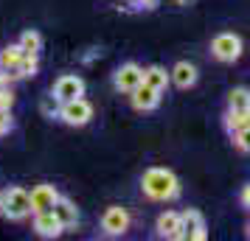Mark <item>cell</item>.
Listing matches in <instances>:
<instances>
[{"label": "cell", "mask_w": 250, "mask_h": 241, "mask_svg": "<svg viewBox=\"0 0 250 241\" xmlns=\"http://www.w3.org/2000/svg\"><path fill=\"white\" fill-rule=\"evenodd\" d=\"M135 9H146V12H152V9H158V3L160 0H129Z\"/></svg>", "instance_id": "25"}, {"label": "cell", "mask_w": 250, "mask_h": 241, "mask_svg": "<svg viewBox=\"0 0 250 241\" xmlns=\"http://www.w3.org/2000/svg\"><path fill=\"white\" fill-rule=\"evenodd\" d=\"M102 230L107 236H124L129 230V213L121 205H110L102 216Z\"/></svg>", "instance_id": "7"}, {"label": "cell", "mask_w": 250, "mask_h": 241, "mask_svg": "<svg viewBox=\"0 0 250 241\" xmlns=\"http://www.w3.org/2000/svg\"><path fill=\"white\" fill-rule=\"evenodd\" d=\"M17 45L23 48V54H28V56H40V51H42V34L34 31V28H28V31L20 34Z\"/></svg>", "instance_id": "17"}, {"label": "cell", "mask_w": 250, "mask_h": 241, "mask_svg": "<svg viewBox=\"0 0 250 241\" xmlns=\"http://www.w3.org/2000/svg\"><path fill=\"white\" fill-rule=\"evenodd\" d=\"M230 135H233V146H236L239 151H245V154H250V127L236 129V132H230Z\"/></svg>", "instance_id": "21"}, {"label": "cell", "mask_w": 250, "mask_h": 241, "mask_svg": "<svg viewBox=\"0 0 250 241\" xmlns=\"http://www.w3.org/2000/svg\"><path fill=\"white\" fill-rule=\"evenodd\" d=\"M180 219H183V239H188V241H205L208 239V227H205V219H203L200 210L188 207V210L180 213Z\"/></svg>", "instance_id": "8"}, {"label": "cell", "mask_w": 250, "mask_h": 241, "mask_svg": "<svg viewBox=\"0 0 250 241\" xmlns=\"http://www.w3.org/2000/svg\"><path fill=\"white\" fill-rule=\"evenodd\" d=\"M0 84H9V79H6V70L0 68Z\"/></svg>", "instance_id": "27"}, {"label": "cell", "mask_w": 250, "mask_h": 241, "mask_svg": "<svg viewBox=\"0 0 250 241\" xmlns=\"http://www.w3.org/2000/svg\"><path fill=\"white\" fill-rule=\"evenodd\" d=\"M129 98H132V107L138 112H152V110H158V104H160V90L149 87L144 81V84H138L135 90L129 93Z\"/></svg>", "instance_id": "9"}, {"label": "cell", "mask_w": 250, "mask_h": 241, "mask_svg": "<svg viewBox=\"0 0 250 241\" xmlns=\"http://www.w3.org/2000/svg\"><path fill=\"white\" fill-rule=\"evenodd\" d=\"M14 107V90L9 84H0V110H12Z\"/></svg>", "instance_id": "22"}, {"label": "cell", "mask_w": 250, "mask_h": 241, "mask_svg": "<svg viewBox=\"0 0 250 241\" xmlns=\"http://www.w3.org/2000/svg\"><path fill=\"white\" fill-rule=\"evenodd\" d=\"M144 81H146L149 87L166 93V87L171 84V76H169V70L166 68H160V65H149V68H144Z\"/></svg>", "instance_id": "16"}, {"label": "cell", "mask_w": 250, "mask_h": 241, "mask_svg": "<svg viewBox=\"0 0 250 241\" xmlns=\"http://www.w3.org/2000/svg\"><path fill=\"white\" fill-rule=\"evenodd\" d=\"M239 199H242V205L245 207H250V183L242 188V194H239Z\"/></svg>", "instance_id": "26"}, {"label": "cell", "mask_w": 250, "mask_h": 241, "mask_svg": "<svg viewBox=\"0 0 250 241\" xmlns=\"http://www.w3.org/2000/svg\"><path fill=\"white\" fill-rule=\"evenodd\" d=\"M54 213H57V219L62 222V227H76L79 224V210H76V205L70 202L68 196H59L57 205H54Z\"/></svg>", "instance_id": "15"}, {"label": "cell", "mask_w": 250, "mask_h": 241, "mask_svg": "<svg viewBox=\"0 0 250 241\" xmlns=\"http://www.w3.org/2000/svg\"><path fill=\"white\" fill-rule=\"evenodd\" d=\"M59 121H65L68 127H84V124H90L93 118V104L79 95V98H70V101H62L59 104Z\"/></svg>", "instance_id": "3"}, {"label": "cell", "mask_w": 250, "mask_h": 241, "mask_svg": "<svg viewBox=\"0 0 250 241\" xmlns=\"http://www.w3.org/2000/svg\"><path fill=\"white\" fill-rule=\"evenodd\" d=\"M57 199H59V194H57V188H54V185H48V183L34 185V188H31V213L54 210Z\"/></svg>", "instance_id": "10"}, {"label": "cell", "mask_w": 250, "mask_h": 241, "mask_svg": "<svg viewBox=\"0 0 250 241\" xmlns=\"http://www.w3.org/2000/svg\"><path fill=\"white\" fill-rule=\"evenodd\" d=\"M0 194H3V191H0Z\"/></svg>", "instance_id": "29"}, {"label": "cell", "mask_w": 250, "mask_h": 241, "mask_svg": "<svg viewBox=\"0 0 250 241\" xmlns=\"http://www.w3.org/2000/svg\"><path fill=\"white\" fill-rule=\"evenodd\" d=\"M37 70H40V62H37V56H28V54H23V59L14 65V68L6 70V79H9V84L17 79H31V76H37Z\"/></svg>", "instance_id": "14"}, {"label": "cell", "mask_w": 250, "mask_h": 241, "mask_svg": "<svg viewBox=\"0 0 250 241\" xmlns=\"http://www.w3.org/2000/svg\"><path fill=\"white\" fill-rule=\"evenodd\" d=\"M0 213L9 222H23L25 216H31V194L20 185L6 188L0 194Z\"/></svg>", "instance_id": "2"}, {"label": "cell", "mask_w": 250, "mask_h": 241, "mask_svg": "<svg viewBox=\"0 0 250 241\" xmlns=\"http://www.w3.org/2000/svg\"><path fill=\"white\" fill-rule=\"evenodd\" d=\"M113 84L118 93H132L138 84H144V68L135 65V62H124L113 73Z\"/></svg>", "instance_id": "6"}, {"label": "cell", "mask_w": 250, "mask_h": 241, "mask_svg": "<svg viewBox=\"0 0 250 241\" xmlns=\"http://www.w3.org/2000/svg\"><path fill=\"white\" fill-rule=\"evenodd\" d=\"M141 191L152 202H171V199L180 196V180L174 177V171L155 166V168H146L144 171V177H141Z\"/></svg>", "instance_id": "1"}, {"label": "cell", "mask_w": 250, "mask_h": 241, "mask_svg": "<svg viewBox=\"0 0 250 241\" xmlns=\"http://www.w3.org/2000/svg\"><path fill=\"white\" fill-rule=\"evenodd\" d=\"M250 107V90L248 87H233L228 93V110H248Z\"/></svg>", "instance_id": "19"}, {"label": "cell", "mask_w": 250, "mask_h": 241, "mask_svg": "<svg viewBox=\"0 0 250 241\" xmlns=\"http://www.w3.org/2000/svg\"><path fill=\"white\" fill-rule=\"evenodd\" d=\"M20 59H23V48L17 45V42H14V45H6L3 51H0V68L9 70V68H14Z\"/></svg>", "instance_id": "20"}, {"label": "cell", "mask_w": 250, "mask_h": 241, "mask_svg": "<svg viewBox=\"0 0 250 241\" xmlns=\"http://www.w3.org/2000/svg\"><path fill=\"white\" fill-rule=\"evenodd\" d=\"M245 233H248V239H250V222H248V230H245Z\"/></svg>", "instance_id": "28"}, {"label": "cell", "mask_w": 250, "mask_h": 241, "mask_svg": "<svg viewBox=\"0 0 250 241\" xmlns=\"http://www.w3.org/2000/svg\"><path fill=\"white\" fill-rule=\"evenodd\" d=\"M169 76H171V84L180 87V90H188V87L197 84V68H194L191 62H177L169 70Z\"/></svg>", "instance_id": "13"}, {"label": "cell", "mask_w": 250, "mask_h": 241, "mask_svg": "<svg viewBox=\"0 0 250 241\" xmlns=\"http://www.w3.org/2000/svg\"><path fill=\"white\" fill-rule=\"evenodd\" d=\"M57 104H59V101L54 98V95H48L45 101L40 104V110H42V112H45L48 118H57V115H59V107H57Z\"/></svg>", "instance_id": "24"}, {"label": "cell", "mask_w": 250, "mask_h": 241, "mask_svg": "<svg viewBox=\"0 0 250 241\" xmlns=\"http://www.w3.org/2000/svg\"><path fill=\"white\" fill-rule=\"evenodd\" d=\"M225 127H228V132H236V129L250 127V107L248 110H228Z\"/></svg>", "instance_id": "18"}, {"label": "cell", "mask_w": 250, "mask_h": 241, "mask_svg": "<svg viewBox=\"0 0 250 241\" xmlns=\"http://www.w3.org/2000/svg\"><path fill=\"white\" fill-rule=\"evenodd\" d=\"M160 239H183V219L177 210H163L155 224Z\"/></svg>", "instance_id": "12"}, {"label": "cell", "mask_w": 250, "mask_h": 241, "mask_svg": "<svg viewBox=\"0 0 250 241\" xmlns=\"http://www.w3.org/2000/svg\"><path fill=\"white\" fill-rule=\"evenodd\" d=\"M14 127V118H12V110H0V138L9 135Z\"/></svg>", "instance_id": "23"}, {"label": "cell", "mask_w": 250, "mask_h": 241, "mask_svg": "<svg viewBox=\"0 0 250 241\" xmlns=\"http://www.w3.org/2000/svg\"><path fill=\"white\" fill-rule=\"evenodd\" d=\"M51 95H54L59 104L70 101V98H79V95H84V79H82V76H76V73H62V76L54 81V90H51Z\"/></svg>", "instance_id": "5"}, {"label": "cell", "mask_w": 250, "mask_h": 241, "mask_svg": "<svg viewBox=\"0 0 250 241\" xmlns=\"http://www.w3.org/2000/svg\"><path fill=\"white\" fill-rule=\"evenodd\" d=\"M62 222L57 219L54 210H42V213H34V233L42 236V239H57L62 236Z\"/></svg>", "instance_id": "11"}, {"label": "cell", "mask_w": 250, "mask_h": 241, "mask_svg": "<svg viewBox=\"0 0 250 241\" xmlns=\"http://www.w3.org/2000/svg\"><path fill=\"white\" fill-rule=\"evenodd\" d=\"M211 54L219 62H236L242 56V37L230 34V31H222L211 39Z\"/></svg>", "instance_id": "4"}]
</instances>
